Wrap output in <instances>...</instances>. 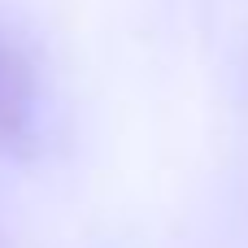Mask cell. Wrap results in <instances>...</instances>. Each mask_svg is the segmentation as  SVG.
Listing matches in <instances>:
<instances>
[{
  "mask_svg": "<svg viewBox=\"0 0 248 248\" xmlns=\"http://www.w3.org/2000/svg\"><path fill=\"white\" fill-rule=\"evenodd\" d=\"M35 109V78L26 57L0 39V140H13L26 131Z\"/></svg>",
  "mask_w": 248,
  "mask_h": 248,
  "instance_id": "6da1fadb",
  "label": "cell"
}]
</instances>
